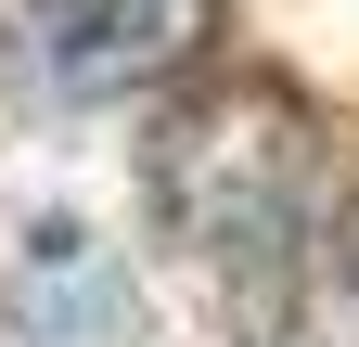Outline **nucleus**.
I'll return each instance as SVG.
<instances>
[{
  "instance_id": "f257e3e1",
  "label": "nucleus",
  "mask_w": 359,
  "mask_h": 347,
  "mask_svg": "<svg viewBox=\"0 0 359 347\" xmlns=\"http://www.w3.org/2000/svg\"><path fill=\"white\" fill-rule=\"evenodd\" d=\"M321 181H334V129L295 77L231 65V77H193L154 142H142V193H154V232L193 257V270L231 296L244 322H283L308 257H321Z\"/></svg>"
},
{
  "instance_id": "f03ea898",
  "label": "nucleus",
  "mask_w": 359,
  "mask_h": 347,
  "mask_svg": "<svg viewBox=\"0 0 359 347\" xmlns=\"http://www.w3.org/2000/svg\"><path fill=\"white\" fill-rule=\"evenodd\" d=\"M218 52V0H0V77L39 103L180 91Z\"/></svg>"
},
{
  "instance_id": "7ed1b4c3",
  "label": "nucleus",
  "mask_w": 359,
  "mask_h": 347,
  "mask_svg": "<svg viewBox=\"0 0 359 347\" xmlns=\"http://www.w3.org/2000/svg\"><path fill=\"white\" fill-rule=\"evenodd\" d=\"M13 296H26V322H103L116 270H103V244H90L77 219H52V232L13 257Z\"/></svg>"
},
{
  "instance_id": "20e7f679",
  "label": "nucleus",
  "mask_w": 359,
  "mask_h": 347,
  "mask_svg": "<svg viewBox=\"0 0 359 347\" xmlns=\"http://www.w3.org/2000/svg\"><path fill=\"white\" fill-rule=\"evenodd\" d=\"M334 270H346V309H359V206L334 219Z\"/></svg>"
}]
</instances>
